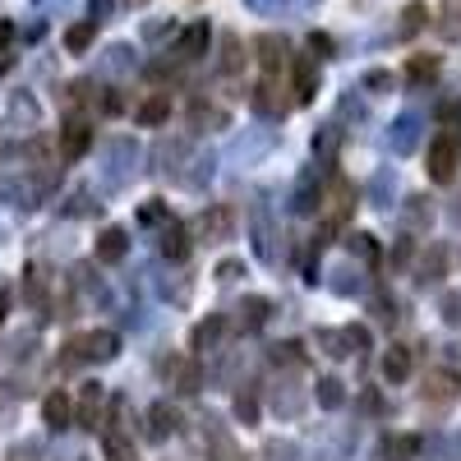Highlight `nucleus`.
Returning <instances> with one entry per match:
<instances>
[{
    "label": "nucleus",
    "instance_id": "14",
    "mask_svg": "<svg viewBox=\"0 0 461 461\" xmlns=\"http://www.w3.org/2000/svg\"><path fill=\"white\" fill-rule=\"evenodd\" d=\"M217 69L226 74V79H236V74L245 69V56H240V37H236V32H221V56H217Z\"/></svg>",
    "mask_w": 461,
    "mask_h": 461
},
{
    "label": "nucleus",
    "instance_id": "3",
    "mask_svg": "<svg viewBox=\"0 0 461 461\" xmlns=\"http://www.w3.org/2000/svg\"><path fill=\"white\" fill-rule=\"evenodd\" d=\"M88 148H93V125L84 121V115L65 121V130H60V158H65V162H79Z\"/></svg>",
    "mask_w": 461,
    "mask_h": 461
},
{
    "label": "nucleus",
    "instance_id": "5",
    "mask_svg": "<svg viewBox=\"0 0 461 461\" xmlns=\"http://www.w3.org/2000/svg\"><path fill=\"white\" fill-rule=\"evenodd\" d=\"M208 37H212V32H208L203 19H199V23H189V28L176 37V60H199V56L208 51Z\"/></svg>",
    "mask_w": 461,
    "mask_h": 461
},
{
    "label": "nucleus",
    "instance_id": "24",
    "mask_svg": "<svg viewBox=\"0 0 461 461\" xmlns=\"http://www.w3.org/2000/svg\"><path fill=\"white\" fill-rule=\"evenodd\" d=\"M10 115H14V121H23V125H32V121H37V102H32L28 93H14V97H10Z\"/></svg>",
    "mask_w": 461,
    "mask_h": 461
},
{
    "label": "nucleus",
    "instance_id": "18",
    "mask_svg": "<svg viewBox=\"0 0 461 461\" xmlns=\"http://www.w3.org/2000/svg\"><path fill=\"white\" fill-rule=\"evenodd\" d=\"M429 23V5L425 0H411V5L402 10V23H397V37H415L420 28Z\"/></svg>",
    "mask_w": 461,
    "mask_h": 461
},
{
    "label": "nucleus",
    "instance_id": "16",
    "mask_svg": "<svg viewBox=\"0 0 461 461\" xmlns=\"http://www.w3.org/2000/svg\"><path fill=\"white\" fill-rule=\"evenodd\" d=\"M79 425L84 429H97L102 425V388H97V383H88L84 397H79Z\"/></svg>",
    "mask_w": 461,
    "mask_h": 461
},
{
    "label": "nucleus",
    "instance_id": "4",
    "mask_svg": "<svg viewBox=\"0 0 461 461\" xmlns=\"http://www.w3.org/2000/svg\"><path fill=\"white\" fill-rule=\"evenodd\" d=\"M254 51H258V65L277 79V69L286 65V37H277V32H258V37H254Z\"/></svg>",
    "mask_w": 461,
    "mask_h": 461
},
{
    "label": "nucleus",
    "instance_id": "17",
    "mask_svg": "<svg viewBox=\"0 0 461 461\" xmlns=\"http://www.w3.org/2000/svg\"><path fill=\"white\" fill-rule=\"evenodd\" d=\"M148 425H152V429H148L152 438H167V434H176V429H180V415H176L167 402H158V406L148 411Z\"/></svg>",
    "mask_w": 461,
    "mask_h": 461
},
{
    "label": "nucleus",
    "instance_id": "7",
    "mask_svg": "<svg viewBox=\"0 0 461 461\" xmlns=\"http://www.w3.org/2000/svg\"><path fill=\"white\" fill-rule=\"evenodd\" d=\"M125 254H130V236L121 226H106L97 236V263H121Z\"/></svg>",
    "mask_w": 461,
    "mask_h": 461
},
{
    "label": "nucleus",
    "instance_id": "28",
    "mask_svg": "<svg viewBox=\"0 0 461 461\" xmlns=\"http://www.w3.org/2000/svg\"><path fill=\"white\" fill-rule=\"evenodd\" d=\"M319 346H328V356H351V351H346V337L341 332H319Z\"/></svg>",
    "mask_w": 461,
    "mask_h": 461
},
{
    "label": "nucleus",
    "instance_id": "33",
    "mask_svg": "<svg viewBox=\"0 0 461 461\" xmlns=\"http://www.w3.org/2000/svg\"><path fill=\"white\" fill-rule=\"evenodd\" d=\"M180 393H199V369H194V365L180 369Z\"/></svg>",
    "mask_w": 461,
    "mask_h": 461
},
{
    "label": "nucleus",
    "instance_id": "29",
    "mask_svg": "<svg viewBox=\"0 0 461 461\" xmlns=\"http://www.w3.org/2000/svg\"><path fill=\"white\" fill-rule=\"evenodd\" d=\"M217 332H221V319H208V323H199V328H194V346H208V341H217Z\"/></svg>",
    "mask_w": 461,
    "mask_h": 461
},
{
    "label": "nucleus",
    "instance_id": "2",
    "mask_svg": "<svg viewBox=\"0 0 461 461\" xmlns=\"http://www.w3.org/2000/svg\"><path fill=\"white\" fill-rule=\"evenodd\" d=\"M65 351H69V356H65L69 365H79V360H97V365H102V360H111L115 351H121V337H115L111 328H97V332H88V337H79V341H69Z\"/></svg>",
    "mask_w": 461,
    "mask_h": 461
},
{
    "label": "nucleus",
    "instance_id": "9",
    "mask_svg": "<svg viewBox=\"0 0 461 461\" xmlns=\"http://www.w3.org/2000/svg\"><path fill=\"white\" fill-rule=\"evenodd\" d=\"M134 121H139V125H162V121H171V93L143 97V102L134 106Z\"/></svg>",
    "mask_w": 461,
    "mask_h": 461
},
{
    "label": "nucleus",
    "instance_id": "27",
    "mask_svg": "<svg viewBox=\"0 0 461 461\" xmlns=\"http://www.w3.org/2000/svg\"><path fill=\"white\" fill-rule=\"evenodd\" d=\"M203 125H226V115L217 111V106H194V130H203Z\"/></svg>",
    "mask_w": 461,
    "mask_h": 461
},
{
    "label": "nucleus",
    "instance_id": "36",
    "mask_svg": "<svg viewBox=\"0 0 461 461\" xmlns=\"http://www.w3.org/2000/svg\"><path fill=\"white\" fill-rule=\"evenodd\" d=\"M310 51H319V56H332V37H328V32H310Z\"/></svg>",
    "mask_w": 461,
    "mask_h": 461
},
{
    "label": "nucleus",
    "instance_id": "32",
    "mask_svg": "<svg viewBox=\"0 0 461 461\" xmlns=\"http://www.w3.org/2000/svg\"><path fill=\"white\" fill-rule=\"evenodd\" d=\"M411 143H415V121H411V115H406V121H402V125H397V148H402V152H406V148H411Z\"/></svg>",
    "mask_w": 461,
    "mask_h": 461
},
{
    "label": "nucleus",
    "instance_id": "20",
    "mask_svg": "<svg viewBox=\"0 0 461 461\" xmlns=\"http://www.w3.org/2000/svg\"><path fill=\"white\" fill-rule=\"evenodd\" d=\"M93 37H97V23H93V19H84V23H74V28L65 32V47H69L74 56H84V51L93 47Z\"/></svg>",
    "mask_w": 461,
    "mask_h": 461
},
{
    "label": "nucleus",
    "instance_id": "1",
    "mask_svg": "<svg viewBox=\"0 0 461 461\" xmlns=\"http://www.w3.org/2000/svg\"><path fill=\"white\" fill-rule=\"evenodd\" d=\"M425 162H429V180H438V185H447L456 176V167H461V139H456V130H443L438 139H429Z\"/></svg>",
    "mask_w": 461,
    "mask_h": 461
},
{
    "label": "nucleus",
    "instance_id": "26",
    "mask_svg": "<svg viewBox=\"0 0 461 461\" xmlns=\"http://www.w3.org/2000/svg\"><path fill=\"white\" fill-rule=\"evenodd\" d=\"M240 314H245V323H249V328H258V323L267 319V300H263V295H249Z\"/></svg>",
    "mask_w": 461,
    "mask_h": 461
},
{
    "label": "nucleus",
    "instance_id": "41",
    "mask_svg": "<svg viewBox=\"0 0 461 461\" xmlns=\"http://www.w3.org/2000/svg\"><path fill=\"white\" fill-rule=\"evenodd\" d=\"M143 221H162V208H158V199H152V203L143 208Z\"/></svg>",
    "mask_w": 461,
    "mask_h": 461
},
{
    "label": "nucleus",
    "instance_id": "38",
    "mask_svg": "<svg viewBox=\"0 0 461 461\" xmlns=\"http://www.w3.org/2000/svg\"><path fill=\"white\" fill-rule=\"evenodd\" d=\"M365 88H393V74H383V69L365 74Z\"/></svg>",
    "mask_w": 461,
    "mask_h": 461
},
{
    "label": "nucleus",
    "instance_id": "21",
    "mask_svg": "<svg viewBox=\"0 0 461 461\" xmlns=\"http://www.w3.org/2000/svg\"><path fill=\"white\" fill-rule=\"evenodd\" d=\"M162 254H167V258H185V254H189V236H185L180 221H171V226L162 230Z\"/></svg>",
    "mask_w": 461,
    "mask_h": 461
},
{
    "label": "nucleus",
    "instance_id": "6",
    "mask_svg": "<svg viewBox=\"0 0 461 461\" xmlns=\"http://www.w3.org/2000/svg\"><path fill=\"white\" fill-rule=\"evenodd\" d=\"M249 102H254V111H263V115H286V111H291V102L282 97V88H277L273 74H267V79L249 93Z\"/></svg>",
    "mask_w": 461,
    "mask_h": 461
},
{
    "label": "nucleus",
    "instance_id": "8",
    "mask_svg": "<svg viewBox=\"0 0 461 461\" xmlns=\"http://www.w3.org/2000/svg\"><path fill=\"white\" fill-rule=\"evenodd\" d=\"M411 369H415L411 346H388V351H383V378H388V383H406Z\"/></svg>",
    "mask_w": 461,
    "mask_h": 461
},
{
    "label": "nucleus",
    "instance_id": "43",
    "mask_svg": "<svg viewBox=\"0 0 461 461\" xmlns=\"http://www.w3.org/2000/svg\"><path fill=\"white\" fill-rule=\"evenodd\" d=\"M5 314H10V291H0V323H5Z\"/></svg>",
    "mask_w": 461,
    "mask_h": 461
},
{
    "label": "nucleus",
    "instance_id": "42",
    "mask_svg": "<svg viewBox=\"0 0 461 461\" xmlns=\"http://www.w3.org/2000/svg\"><path fill=\"white\" fill-rule=\"evenodd\" d=\"M443 14L447 19H461V0H443Z\"/></svg>",
    "mask_w": 461,
    "mask_h": 461
},
{
    "label": "nucleus",
    "instance_id": "25",
    "mask_svg": "<svg viewBox=\"0 0 461 461\" xmlns=\"http://www.w3.org/2000/svg\"><path fill=\"white\" fill-rule=\"evenodd\" d=\"M341 402H346V393H341V383H337V378H319V406L337 411Z\"/></svg>",
    "mask_w": 461,
    "mask_h": 461
},
{
    "label": "nucleus",
    "instance_id": "22",
    "mask_svg": "<svg viewBox=\"0 0 461 461\" xmlns=\"http://www.w3.org/2000/svg\"><path fill=\"white\" fill-rule=\"evenodd\" d=\"M438 74V56H411V79L415 84H429Z\"/></svg>",
    "mask_w": 461,
    "mask_h": 461
},
{
    "label": "nucleus",
    "instance_id": "11",
    "mask_svg": "<svg viewBox=\"0 0 461 461\" xmlns=\"http://www.w3.org/2000/svg\"><path fill=\"white\" fill-rule=\"evenodd\" d=\"M230 226H236V212H230L226 203H217L212 212L199 217V230H203L208 240H226V236H230Z\"/></svg>",
    "mask_w": 461,
    "mask_h": 461
},
{
    "label": "nucleus",
    "instance_id": "34",
    "mask_svg": "<svg viewBox=\"0 0 461 461\" xmlns=\"http://www.w3.org/2000/svg\"><path fill=\"white\" fill-rule=\"evenodd\" d=\"M438 121L443 125H461V102H443L438 106Z\"/></svg>",
    "mask_w": 461,
    "mask_h": 461
},
{
    "label": "nucleus",
    "instance_id": "10",
    "mask_svg": "<svg viewBox=\"0 0 461 461\" xmlns=\"http://www.w3.org/2000/svg\"><path fill=\"white\" fill-rule=\"evenodd\" d=\"M291 79H295V102H310V97L319 93V65L300 56V60L291 65Z\"/></svg>",
    "mask_w": 461,
    "mask_h": 461
},
{
    "label": "nucleus",
    "instance_id": "40",
    "mask_svg": "<svg viewBox=\"0 0 461 461\" xmlns=\"http://www.w3.org/2000/svg\"><path fill=\"white\" fill-rule=\"evenodd\" d=\"M106 14H111V0H93V10H88V19H93V23H102Z\"/></svg>",
    "mask_w": 461,
    "mask_h": 461
},
{
    "label": "nucleus",
    "instance_id": "13",
    "mask_svg": "<svg viewBox=\"0 0 461 461\" xmlns=\"http://www.w3.org/2000/svg\"><path fill=\"white\" fill-rule=\"evenodd\" d=\"M456 397V374L452 369H434L429 378H425V402H452Z\"/></svg>",
    "mask_w": 461,
    "mask_h": 461
},
{
    "label": "nucleus",
    "instance_id": "31",
    "mask_svg": "<svg viewBox=\"0 0 461 461\" xmlns=\"http://www.w3.org/2000/svg\"><path fill=\"white\" fill-rule=\"evenodd\" d=\"M106 69H130V47H111L106 51Z\"/></svg>",
    "mask_w": 461,
    "mask_h": 461
},
{
    "label": "nucleus",
    "instance_id": "23",
    "mask_svg": "<svg viewBox=\"0 0 461 461\" xmlns=\"http://www.w3.org/2000/svg\"><path fill=\"white\" fill-rule=\"evenodd\" d=\"M102 447H106V456H111V461H134V443H130V438H121V434H106V438H102Z\"/></svg>",
    "mask_w": 461,
    "mask_h": 461
},
{
    "label": "nucleus",
    "instance_id": "12",
    "mask_svg": "<svg viewBox=\"0 0 461 461\" xmlns=\"http://www.w3.org/2000/svg\"><path fill=\"white\" fill-rule=\"evenodd\" d=\"M351 199H356V189L346 185V180H332L328 185V221H346V212H351Z\"/></svg>",
    "mask_w": 461,
    "mask_h": 461
},
{
    "label": "nucleus",
    "instance_id": "30",
    "mask_svg": "<svg viewBox=\"0 0 461 461\" xmlns=\"http://www.w3.org/2000/svg\"><path fill=\"white\" fill-rule=\"evenodd\" d=\"M341 337H346V351H365L369 346V328H346Z\"/></svg>",
    "mask_w": 461,
    "mask_h": 461
},
{
    "label": "nucleus",
    "instance_id": "15",
    "mask_svg": "<svg viewBox=\"0 0 461 461\" xmlns=\"http://www.w3.org/2000/svg\"><path fill=\"white\" fill-rule=\"evenodd\" d=\"M42 420H47V429H65L69 420H74L69 397H65V393H47V402H42Z\"/></svg>",
    "mask_w": 461,
    "mask_h": 461
},
{
    "label": "nucleus",
    "instance_id": "37",
    "mask_svg": "<svg viewBox=\"0 0 461 461\" xmlns=\"http://www.w3.org/2000/svg\"><path fill=\"white\" fill-rule=\"evenodd\" d=\"M10 47H14V23H10V19H0V56H5Z\"/></svg>",
    "mask_w": 461,
    "mask_h": 461
},
{
    "label": "nucleus",
    "instance_id": "19",
    "mask_svg": "<svg viewBox=\"0 0 461 461\" xmlns=\"http://www.w3.org/2000/svg\"><path fill=\"white\" fill-rule=\"evenodd\" d=\"M383 456H388V461H415L420 456V438L415 434H397V438L383 443Z\"/></svg>",
    "mask_w": 461,
    "mask_h": 461
},
{
    "label": "nucleus",
    "instance_id": "39",
    "mask_svg": "<svg viewBox=\"0 0 461 461\" xmlns=\"http://www.w3.org/2000/svg\"><path fill=\"white\" fill-rule=\"evenodd\" d=\"M351 249L365 254V258H374V240H369V236H351Z\"/></svg>",
    "mask_w": 461,
    "mask_h": 461
},
{
    "label": "nucleus",
    "instance_id": "35",
    "mask_svg": "<svg viewBox=\"0 0 461 461\" xmlns=\"http://www.w3.org/2000/svg\"><path fill=\"white\" fill-rule=\"evenodd\" d=\"M443 319L461 328V295H447V300H443Z\"/></svg>",
    "mask_w": 461,
    "mask_h": 461
}]
</instances>
